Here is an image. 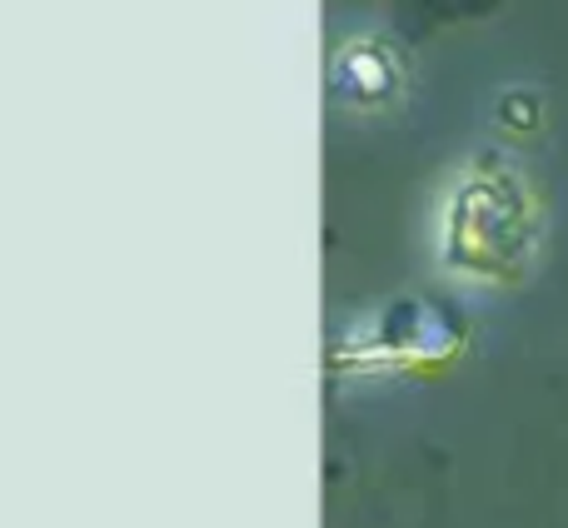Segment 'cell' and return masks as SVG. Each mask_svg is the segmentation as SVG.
<instances>
[{
    "mask_svg": "<svg viewBox=\"0 0 568 528\" xmlns=\"http://www.w3.org/2000/svg\"><path fill=\"white\" fill-rule=\"evenodd\" d=\"M534 250V205L519 175L474 165L444 205V260L479 280H519Z\"/></svg>",
    "mask_w": 568,
    "mask_h": 528,
    "instance_id": "cell-1",
    "label": "cell"
},
{
    "mask_svg": "<svg viewBox=\"0 0 568 528\" xmlns=\"http://www.w3.org/2000/svg\"><path fill=\"white\" fill-rule=\"evenodd\" d=\"M334 80H339V90H354L359 100H374L394 85V65L379 45H349L339 55V65H334Z\"/></svg>",
    "mask_w": 568,
    "mask_h": 528,
    "instance_id": "cell-2",
    "label": "cell"
}]
</instances>
